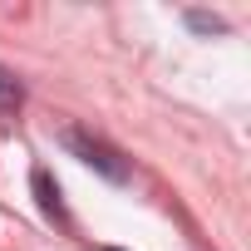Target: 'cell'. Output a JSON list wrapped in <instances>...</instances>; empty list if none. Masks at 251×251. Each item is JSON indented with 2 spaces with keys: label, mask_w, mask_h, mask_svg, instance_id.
Returning <instances> with one entry per match:
<instances>
[{
  "label": "cell",
  "mask_w": 251,
  "mask_h": 251,
  "mask_svg": "<svg viewBox=\"0 0 251 251\" xmlns=\"http://www.w3.org/2000/svg\"><path fill=\"white\" fill-rule=\"evenodd\" d=\"M192 30H226L222 20H207V15H192Z\"/></svg>",
  "instance_id": "4"
},
{
  "label": "cell",
  "mask_w": 251,
  "mask_h": 251,
  "mask_svg": "<svg viewBox=\"0 0 251 251\" xmlns=\"http://www.w3.org/2000/svg\"><path fill=\"white\" fill-rule=\"evenodd\" d=\"M35 192H40V207H45V217L64 222V212H59V187L50 182V173H35Z\"/></svg>",
  "instance_id": "3"
},
{
  "label": "cell",
  "mask_w": 251,
  "mask_h": 251,
  "mask_svg": "<svg viewBox=\"0 0 251 251\" xmlns=\"http://www.w3.org/2000/svg\"><path fill=\"white\" fill-rule=\"evenodd\" d=\"M20 103H25V89H20V79L0 64V128H10V123L20 118Z\"/></svg>",
  "instance_id": "2"
},
{
  "label": "cell",
  "mask_w": 251,
  "mask_h": 251,
  "mask_svg": "<svg viewBox=\"0 0 251 251\" xmlns=\"http://www.w3.org/2000/svg\"><path fill=\"white\" fill-rule=\"evenodd\" d=\"M64 143H69V148H74V153H79L89 168H99L108 182H128V163H123V153H113L103 138H89V133L69 128V133H64Z\"/></svg>",
  "instance_id": "1"
},
{
  "label": "cell",
  "mask_w": 251,
  "mask_h": 251,
  "mask_svg": "<svg viewBox=\"0 0 251 251\" xmlns=\"http://www.w3.org/2000/svg\"><path fill=\"white\" fill-rule=\"evenodd\" d=\"M99 251H118V246H99Z\"/></svg>",
  "instance_id": "5"
}]
</instances>
